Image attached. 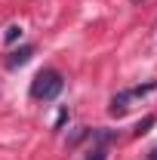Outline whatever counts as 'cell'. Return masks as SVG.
Segmentation results:
<instances>
[{
    "label": "cell",
    "mask_w": 157,
    "mask_h": 160,
    "mask_svg": "<svg viewBox=\"0 0 157 160\" xmlns=\"http://www.w3.org/2000/svg\"><path fill=\"white\" fill-rule=\"evenodd\" d=\"M62 86H65V80H62L59 71H56V68H43V71H37L34 80H31V99L49 102V99H56L62 92Z\"/></svg>",
    "instance_id": "6da1fadb"
},
{
    "label": "cell",
    "mask_w": 157,
    "mask_h": 160,
    "mask_svg": "<svg viewBox=\"0 0 157 160\" xmlns=\"http://www.w3.org/2000/svg\"><path fill=\"white\" fill-rule=\"evenodd\" d=\"M129 99H136V96H133V89L117 92V96L111 99V105H108V114H111V117H123V114L129 111Z\"/></svg>",
    "instance_id": "7a4b0ae2"
},
{
    "label": "cell",
    "mask_w": 157,
    "mask_h": 160,
    "mask_svg": "<svg viewBox=\"0 0 157 160\" xmlns=\"http://www.w3.org/2000/svg\"><path fill=\"white\" fill-rule=\"evenodd\" d=\"M31 56H34V46H22V49H16V52H9L6 65H9V68H22V65L31 62Z\"/></svg>",
    "instance_id": "3957f363"
},
{
    "label": "cell",
    "mask_w": 157,
    "mask_h": 160,
    "mask_svg": "<svg viewBox=\"0 0 157 160\" xmlns=\"http://www.w3.org/2000/svg\"><path fill=\"white\" fill-rule=\"evenodd\" d=\"M22 37V25H6V31H3V40L6 43H16Z\"/></svg>",
    "instance_id": "277c9868"
},
{
    "label": "cell",
    "mask_w": 157,
    "mask_h": 160,
    "mask_svg": "<svg viewBox=\"0 0 157 160\" xmlns=\"http://www.w3.org/2000/svg\"><path fill=\"white\" fill-rule=\"evenodd\" d=\"M154 123H157V117H154V114H148V117L142 120V123H136V136H145V132H148Z\"/></svg>",
    "instance_id": "5b68a950"
},
{
    "label": "cell",
    "mask_w": 157,
    "mask_h": 160,
    "mask_svg": "<svg viewBox=\"0 0 157 160\" xmlns=\"http://www.w3.org/2000/svg\"><path fill=\"white\" fill-rule=\"evenodd\" d=\"M86 160H105V145H96V148H89Z\"/></svg>",
    "instance_id": "8992f818"
},
{
    "label": "cell",
    "mask_w": 157,
    "mask_h": 160,
    "mask_svg": "<svg viewBox=\"0 0 157 160\" xmlns=\"http://www.w3.org/2000/svg\"><path fill=\"white\" fill-rule=\"evenodd\" d=\"M148 160H157V148H154V151H151V154H148Z\"/></svg>",
    "instance_id": "52a82bcc"
}]
</instances>
